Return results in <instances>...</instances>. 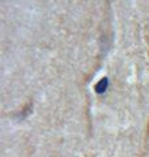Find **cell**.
Instances as JSON below:
<instances>
[{
    "label": "cell",
    "instance_id": "1",
    "mask_svg": "<svg viewBox=\"0 0 149 157\" xmlns=\"http://www.w3.org/2000/svg\"><path fill=\"white\" fill-rule=\"evenodd\" d=\"M106 88H107V78L103 77V78H101V81L97 82V85H96V92H97V93H103V92L106 90Z\"/></svg>",
    "mask_w": 149,
    "mask_h": 157
}]
</instances>
